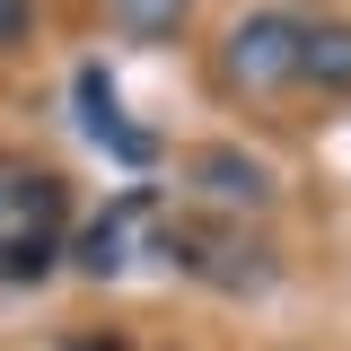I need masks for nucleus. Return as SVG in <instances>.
Here are the masks:
<instances>
[{"instance_id": "nucleus-8", "label": "nucleus", "mask_w": 351, "mask_h": 351, "mask_svg": "<svg viewBox=\"0 0 351 351\" xmlns=\"http://www.w3.org/2000/svg\"><path fill=\"white\" fill-rule=\"evenodd\" d=\"M27 36H36V0H0V53H18Z\"/></svg>"}, {"instance_id": "nucleus-1", "label": "nucleus", "mask_w": 351, "mask_h": 351, "mask_svg": "<svg viewBox=\"0 0 351 351\" xmlns=\"http://www.w3.org/2000/svg\"><path fill=\"white\" fill-rule=\"evenodd\" d=\"M299 44H307V18H290V9H246V18L228 27V53H219V71H228V88L263 97V88L299 80Z\"/></svg>"}, {"instance_id": "nucleus-4", "label": "nucleus", "mask_w": 351, "mask_h": 351, "mask_svg": "<svg viewBox=\"0 0 351 351\" xmlns=\"http://www.w3.org/2000/svg\"><path fill=\"white\" fill-rule=\"evenodd\" d=\"M53 219H62V176L0 167V237L9 228H53Z\"/></svg>"}, {"instance_id": "nucleus-7", "label": "nucleus", "mask_w": 351, "mask_h": 351, "mask_svg": "<svg viewBox=\"0 0 351 351\" xmlns=\"http://www.w3.org/2000/svg\"><path fill=\"white\" fill-rule=\"evenodd\" d=\"M299 80L351 88V27H343V18H316V27H307V44H299Z\"/></svg>"}, {"instance_id": "nucleus-6", "label": "nucleus", "mask_w": 351, "mask_h": 351, "mask_svg": "<svg viewBox=\"0 0 351 351\" xmlns=\"http://www.w3.org/2000/svg\"><path fill=\"white\" fill-rule=\"evenodd\" d=\"M53 263H62V237H53V228H9V237H0V290L53 281Z\"/></svg>"}, {"instance_id": "nucleus-9", "label": "nucleus", "mask_w": 351, "mask_h": 351, "mask_svg": "<svg viewBox=\"0 0 351 351\" xmlns=\"http://www.w3.org/2000/svg\"><path fill=\"white\" fill-rule=\"evenodd\" d=\"M53 351H123V343H106V334H62Z\"/></svg>"}, {"instance_id": "nucleus-2", "label": "nucleus", "mask_w": 351, "mask_h": 351, "mask_svg": "<svg viewBox=\"0 0 351 351\" xmlns=\"http://www.w3.org/2000/svg\"><path fill=\"white\" fill-rule=\"evenodd\" d=\"M184 176H193V193H211L228 211H263V202H272V167L246 158V149H228V141H219V149H193Z\"/></svg>"}, {"instance_id": "nucleus-3", "label": "nucleus", "mask_w": 351, "mask_h": 351, "mask_svg": "<svg viewBox=\"0 0 351 351\" xmlns=\"http://www.w3.org/2000/svg\"><path fill=\"white\" fill-rule=\"evenodd\" d=\"M80 123H88V141H97V149H114L123 167H149V158H158V141H149V132H132L123 114H114V80H106L97 62L80 71Z\"/></svg>"}, {"instance_id": "nucleus-5", "label": "nucleus", "mask_w": 351, "mask_h": 351, "mask_svg": "<svg viewBox=\"0 0 351 351\" xmlns=\"http://www.w3.org/2000/svg\"><path fill=\"white\" fill-rule=\"evenodd\" d=\"M132 211H149V193H141V184H132V193H123V202H114L106 219H88V228H80V246H71V263H80L88 281L123 272V219H132Z\"/></svg>"}]
</instances>
